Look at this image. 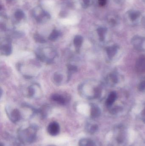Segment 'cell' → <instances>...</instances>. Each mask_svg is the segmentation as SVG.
<instances>
[{
	"mask_svg": "<svg viewBox=\"0 0 145 146\" xmlns=\"http://www.w3.org/2000/svg\"><path fill=\"white\" fill-rule=\"evenodd\" d=\"M38 128L35 125H31L24 129H20L18 130V138L22 143H32L36 139L37 133Z\"/></svg>",
	"mask_w": 145,
	"mask_h": 146,
	"instance_id": "1",
	"label": "cell"
},
{
	"mask_svg": "<svg viewBox=\"0 0 145 146\" xmlns=\"http://www.w3.org/2000/svg\"><path fill=\"white\" fill-rule=\"evenodd\" d=\"M125 21L131 25H135L142 21L143 17L141 13L138 10L132 9L127 11L124 15Z\"/></svg>",
	"mask_w": 145,
	"mask_h": 146,
	"instance_id": "2",
	"label": "cell"
},
{
	"mask_svg": "<svg viewBox=\"0 0 145 146\" xmlns=\"http://www.w3.org/2000/svg\"><path fill=\"white\" fill-rule=\"evenodd\" d=\"M33 16L38 23H44L50 19V15L40 7H36L33 11Z\"/></svg>",
	"mask_w": 145,
	"mask_h": 146,
	"instance_id": "3",
	"label": "cell"
},
{
	"mask_svg": "<svg viewBox=\"0 0 145 146\" xmlns=\"http://www.w3.org/2000/svg\"><path fill=\"white\" fill-rule=\"evenodd\" d=\"M47 130L48 133L51 136H56L58 135L60 131L59 124L57 122H52L49 124Z\"/></svg>",
	"mask_w": 145,
	"mask_h": 146,
	"instance_id": "4",
	"label": "cell"
},
{
	"mask_svg": "<svg viewBox=\"0 0 145 146\" xmlns=\"http://www.w3.org/2000/svg\"><path fill=\"white\" fill-rule=\"evenodd\" d=\"M106 19L109 25L112 27L116 25L119 21V16L114 13L109 14L106 16Z\"/></svg>",
	"mask_w": 145,
	"mask_h": 146,
	"instance_id": "5",
	"label": "cell"
},
{
	"mask_svg": "<svg viewBox=\"0 0 145 146\" xmlns=\"http://www.w3.org/2000/svg\"><path fill=\"white\" fill-rule=\"evenodd\" d=\"M21 115L20 112L17 109H14L11 112L10 115V119L13 123L17 122L20 119Z\"/></svg>",
	"mask_w": 145,
	"mask_h": 146,
	"instance_id": "6",
	"label": "cell"
},
{
	"mask_svg": "<svg viewBox=\"0 0 145 146\" xmlns=\"http://www.w3.org/2000/svg\"><path fill=\"white\" fill-rule=\"evenodd\" d=\"M100 114V110L99 107L94 105H92L91 106L90 115L92 118H95L98 117Z\"/></svg>",
	"mask_w": 145,
	"mask_h": 146,
	"instance_id": "7",
	"label": "cell"
},
{
	"mask_svg": "<svg viewBox=\"0 0 145 146\" xmlns=\"http://www.w3.org/2000/svg\"><path fill=\"white\" fill-rule=\"evenodd\" d=\"M79 146H96L94 142L91 139H82L79 141Z\"/></svg>",
	"mask_w": 145,
	"mask_h": 146,
	"instance_id": "8",
	"label": "cell"
},
{
	"mask_svg": "<svg viewBox=\"0 0 145 146\" xmlns=\"http://www.w3.org/2000/svg\"><path fill=\"white\" fill-rule=\"evenodd\" d=\"M83 42V38L80 35H77L74 39V43L77 50H78L81 48Z\"/></svg>",
	"mask_w": 145,
	"mask_h": 146,
	"instance_id": "9",
	"label": "cell"
},
{
	"mask_svg": "<svg viewBox=\"0 0 145 146\" xmlns=\"http://www.w3.org/2000/svg\"><path fill=\"white\" fill-rule=\"evenodd\" d=\"M138 70L142 72H145V58L141 57L138 60L136 64Z\"/></svg>",
	"mask_w": 145,
	"mask_h": 146,
	"instance_id": "10",
	"label": "cell"
},
{
	"mask_svg": "<svg viewBox=\"0 0 145 146\" xmlns=\"http://www.w3.org/2000/svg\"><path fill=\"white\" fill-rule=\"evenodd\" d=\"M117 98V94L114 92L110 94L108 98L106 100V104L108 106H111L113 104Z\"/></svg>",
	"mask_w": 145,
	"mask_h": 146,
	"instance_id": "11",
	"label": "cell"
},
{
	"mask_svg": "<svg viewBox=\"0 0 145 146\" xmlns=\"http://www.w3.org/2000/svg\"><path fill=\"white\" fill-rule=\"evenodd\" d=\"M117 51V47L116 46L108 47L106 49L107 54L109 58H112L115 55Z\"/></svg>",
	"mask_w": 145,
	"mask_h": 146,
	"instance_id": "12",
	"label": "cell"
},
{
	"mask_svg": "<svg viewBox=\"0 0 145 146\" xmlns=\"http://www.w3.org/2000/svg\"><path fill=\"white\" fill-rule=\"evenodd\" d=\"M52 100L56 101L59 104H64L66 103L65 99L64 97L59 94H54L52 97Z\"/></svg>",
	"mask_w": 145,
	"mask_h": 146,
	"instance_id": "13",
	"label": "cell"
},
{
	"mask_svg": "<svg viewBox=\"0 0 145 146\" xmlns=\"http://www.w3.org/2000/svg\"><path fill=\"white\" fill-rule=\"evenodd\" d=\"M2 53L6 55H9L12 52V48L10 44H6L1 47Z\"/></svg>",
	"mask_w": 145,
	"mask_h": 146,
	"instance_id": "14",
	"label": "cell"
},
{
	"mask_svg": "<svg viewBox=\"0 0 145 146\" xmlns=\"http://www.w3.org/2000/svg\"><path fill=\"white\" fill-rule=\"evenodd\" d=\"M107 30L104 27H100L97 29V33L99 36L100 41H102L104 39L105 35L106 33Z\"/></svg>",
	"mask_w": 145,
	"mask_h": 146,
	"instance_id": "15",
	"label": "cell"
},
{
	"mask_svg": "<svg viewBox=\"0 0 145 146\" xmlns=\"http://www.w3.org/2000/svg\"><path fill=\"white\" fill-rule=\"evenodd\" d=\"M60 35V33L56 30H54L49 36V38L51 41L56 40Z\"/></svg>",
	"mask_w": 145,
	"mask_h": 146,
	"instance_id": "16",
	"label": "cell"
},
{
	"mask_svg": "<svg viewBox=\"0 0 145 146\" xmlns=\"http://www.w3.org/2000/svg\"><path fill=\"white\" fill-rule=\"evenodd\" d=\"M14 16L17 20H21L24 17V13L20 9H18L14 13Z\"/></svg>",
	"mask_w": 145,
	"mask_h": 146,
	"instance_id": "17",
	"label": "cell"
},
{
	"mask_svg": "<svg viewBox=\"0 0 145 146\" xmlns=\"http://www.w3.org/2000/svg\"><path fill=\"white\" fill-rule=\"evenodd\" d=\"M98 125L96 124H93V125H90V126H89L87 128V130L88 132L90 134H94L97 132V130H98Z\"/></svg>",
	"mask_w": 145,
	"mask_h": 146,
	"instance_id": "18",
	"label": "cell"
},
{
	"mask_svg": "<svg viewBox=\"0 0 145 146\" xmlns=\"http://www.w3.org/2000/svg\"><path fill=\"white\" fill-rule=\"evenodd\" d=\"M34 38L36 42L39 43H44L46 42L44 38L39 34H35L34 36Z\"/></svg>",
	"mask_w": 145,
	"mask_h": 146,
	"instance_id": "19",
	"label": "cell"
},
{
	"mask_svg": "<svg viewBox=\"0 0 145 146\" xmlns=\"http://www.w3.org/2000/svg\"><path fill=\"white\" fill-rule=\"evenodd\" d=\"M63 78L62 75L58 74H55L54 77V80L57 83H59L61 82Z\"/></svg>",
	"mask_w": 145,
	"mask_h": 146,
	"instance_id": "20",
	"label": "cell"
},
{
	"mask_svg": "<svg viewBox=\"0 0 145 146\" xmlns=\"http://www.w3.org/2000/svg\"><path fill=\"white\" fill-rule=\"evenodd\" d=\"M91 0H82V6L83 8H87L90 4Z\"/></svg>",
	"mask_w": 145,
	"mask_h": 146,
	"instance_id": "21",
	"label": "cell"
},
{
	"mask_svg": "<svg viewBox=\"0 0 145 146\" xmlns=\"http://www.w3.org/2000/svg\"><path fill=\"white\" fill-rule=\"evenodd\" d=\"M67 68H68V70L70 72H75L77 70V68L73 65H68Z\"/></svg>",
	"mask_w": 145,
	"mask_h": 146,
	"instance_id": "22",
	"label": "cell"
},
{
	"mask_svg": "<svg viewBox=\"0 0 145 146\" xmlns=\"http://www.w3.org/2000/svg\"><path fill=\"white\" fill-rule=\"evenodd\" d=\"M138 89L140 91H143L145 89V81H143L138 86Z\"/></svg>",
	"mask_w": 145,
	"mask_h": 146,
	"instance_id": "23",
	"label": "cell"
},
{
	"mask_svg": "<svg viewBox=\"0 0 145 146\" xmlns=\"http://www.w3.org/2000/svg\"><path fill=\"white\" fill-rule=\"evenodd\" d=\"M98 2L100 6L104 7L107 4V0H98Z\"/></svg>",
	"mask_w": 145,
	"mask_h": 146,
	"instance_id": "24",
	"label": "cell"
},
{
	"mask_svg": "<svg viewBox=\"0 0 145 146\" xmlns=\"http://www.w3.org/2000/svg\"><path fill=\"white\" fill-rule=\"evenodd\" d=\"M100 90L99 88H97L94 89V94L96 97H98L100 96Z\"/></svg>",
	"mask_w": 145,
	"mask_h": 146,
	"instance_id": "25",
	"label": "cell"
},
{
	"mask_svg": "<svg viewBox=\"0 0 145 146\" xmlns=\"http://www.w3.org/2000/svg\"><path fill=\"white\" fill-rule=\"evenodd\" d=\"M111 78L113 82H115V83H117V77L115 75L112 74L111 75Z\"/></svg>",
	"mask_w": 145,
	"mask_h": 146,
	"instance_id": "26",
	"label": "cell"
},
{
	"mask_svg": "<svg viewBox=\"0 0 145 146\" xmlns=\"http://www.w3.org/2000/svg\"><path fill=\"white\" fill-rule=\"evenodd\" d=\"M113 1L115 3L119 5H122L124 3L126 0H113Z\"/></svg>",
	"mask_w": 145,
	"mask_h": 146,
	"instance_id": "27",
	"label": "cell"
},
{
	"mask_svg": "<svg viewBox=\"0 0 145 146\" xmlns=\"http://www.w3.org/2000/svg\"><path fill=\"white\" fill-rule=\"evenodd\" d=\"M29 93L30 96H32V95H33V94H34V90H33V88H29Z\"/></svg>",
	"mask_w": 145,
	"mask_h": 146,
	"instance_id": "28",
	"label": "cell"
},
{
	"mask_svg": "<svg viewBox=\"0 0 145 146\" xmlns=\"http://www.w3.org/2000/svg\"><path fill=\"white\" fill-rule=\"evenodd\" d=\"M142 118H143V121L145 123V109L142 112Z\"/></svg>",
	"mask_w": 145,
	"mask_h": 146,
	"instance_id": "29",
	"label": "cell"
},
{
	"mask_svg": "<svg viewBox=\"0 0 145 146\" xmlns=\"http://www.w3.org/2000/svg\"><path fill=\"white\" fill-rule=\"evenodd\" d=\"M14 146H20V145L18 144V143H15V144H14Z\"/></svg>",
	"mask_w": 145,
	"mask_h": 146,
	"instance_id": "30",
	"label": "cell"
},
{
	"mask_svg": "<svg viewBox=\"0 0 145 146\" xmlns=\"http://www.w3.org/2000/svg\"><path fill=\"white\" fill-rule=\"evenodd\" d=\"M0 146H4V145H3V144H2V143H1V145H0Z\"/></svg>",
	"mask_w": 145,
	"mask_h": 146,
	"instance_id": "31",
	"label": "cell"
},
{
	"mask_svg": "<svg viewBox=\"0 0 145 146\" xmlns=\"http://www.w3.org/2000/svg\"><path fill=\"white\" fill-rule=\"evenodd\" d=\"M48 146H56L54 145H48Z\"/></svg>",
	"mask_w": 145,
	"mask_h": 146,
	"instance_id": "32",
	"label": "cell"
},
{
	"mask_svg": "<svg viewBox=\"0 0 145 146\" xmlns=\"http://www.w3.org/2000/svg\"><path fill=\"white\" fill-rule=\"evenodd\" d=\"M144 25H145V17L144 18Z\"/></svg>",
	"mask_w": 145,
	"mask_h": 146,
	"instance_id": "33",
	"label": "cell"
},
{
	"mask_svg": "<svg viewBox=\"0 0 145 146\" xmlns=\"http://www.w3.org/2000/svg\"><path fill=\"white\" fill-rule=\"evenodd\" d=\"M8 1H12V0H8Z\"/></svg>",
	"mask_w": 145,
	"mask_h": 146,
	"instance_id": "34",
	"label": "cell"
},
{
	"mask_svg": "<svg viewBox=\"0 0 145 146\" xmlns=\"http://www.w3.org/2000/svg\"><path fill=\"white\" fill-rule=\"evenodd\" d=\"M144 1L145 2V0H144Z\"/></svg>",
	"mask_w": 145,
	"mask_h": 146,
	"instance_id": "35",
	"label": "cell"
}]
</instances>
